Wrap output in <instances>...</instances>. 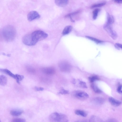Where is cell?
<instances>
[{"label": "cell", "instance_id": "cell-30", "mask_svg": "<svg viewBox=\"0 0 122 122\" xmlns=\"http://www.w3.org/2000/svg\"><path fill=\"white\" fill-rule=\"evenodd\" d=\"M35 90L37 91H42L44 89V88L41 87H37L36 86L35 88Z\"/></svg>", "mask_w": 122, "mask_h": 122}, {"label": "cell", "instance_id": "cell-26", "mask_svg": "<svg viewBox=\"0 0 122 122\" xmlns=\"http://www.w3.org/2000/svg\"><path fill=\"white\" fill-rule=\"evenodd\" d=\"M11 122H26V121L23 118H16L12 120Z\"/></svg>", "mask_w": 122, "mask_h": 122}, {"label": "cell", "instance_id": "cell-7", "mask_svg": "<svg viewBox=\"0 0 122 122\" xmlns=\"http://www.w3.org/2000/svg\"><path fill=\"white\" fill-rule=\"evenodd\" d=\"M40 17V15L39 13L37 11L34 10L30 12L27 15V19L30 21L39 19Z\"/></svg>", "mask_w": 122, "mask_h": 122}, {"label": "cell", "instance_id": "cell-31", "mask_svg": "<svg viewBox=\"0 0 122 122\" xmlns=\"http://www.w3.org/2000/svg\"><path fill=\"white\" fill-rule=\"evenodd\" d=\"M59 93L62 94H68V92L67 91L63 89L61 90Z\"/></svg>", "mask_w": 122, "mask_h": 122}, {"label": "cell", "instance_id": "cell-21", "mask_svg": "<svg viewBox=\"0 0 122 122\" xmlns=\"http://www.w3.org/2000/svg\"><path fill=\"white\" fill-rule=\"evenodd\" d=\"M86 38L94 41L97 44L103 42L102 41L91 36H86Z\"/></svg>", "mask_w": 122, "mask_h": 122}, {"label": "cell", "instance_id": "cell-33", "mask_svg": "<svg viewBox=\"0 0 122 122\" xmlns=\"http://www.w3.org/2000/svg\"><path fill=\"white\" fill-rule=\"evenodd\" d=\"M27 68V70L31 72H33L35 71L34 69H33L31 67H29Z\"/></svg>", "mask_w": 122, "mask_h": 122}, {"label": "cell", "instance_id": "cell-27", "mask_svg": "<svg viewBox=\"0 0 122 122\" xmlns=\"http://www.w3.org/2000/svg\"><path fill=\"white\" fill-rule=\"evenodd\" d=\"M122 85L121 83H119L117 88V91L120 94H122Z\"/></svg>", "mask_w": 122, "mask_h": 122}, {"label": "cell", "instance_id": "cell-1", "mask_svg": "<svg viewBox=\"0 0 122 122\" xmlns=\"http://www.w3.org/2000/svg\"><path fill=\"white\" fill-rule=\"evenodd\" d=\"M1 35L3 39L7 42L13 41L15 39L16 32L14 27L8 25L4 27L2 30Z\"/></svg>", "mask_w": 122, "mask_h": 122}, {"label": "cell", "instance_id": "cell-19", "mask_svg": "<svg viewBox=\"0 0 122 122\" xmlns=\"http://www.w3.org/2000/svg\"><path fill=\"white\" fill-rule=\"evenodd\" d=\"M114 22V19L113 16L108 13L107 16V21L106 23L111 25Z\"/></svg>", "mask_w": 122, "mask_h": 122}, {"label": "cell", "instance_id": "cell-6", "mask_svg": "<svg viewBox=\"0 0 122 122\" xmlns=\"http://www.w3.org/2000/svg\"><path fill=\"white\" fill-rule=\"evenodd\" d=\"M73 95L75 97L81 100L87 99L89 97V95L86 92L81 91H74Z\"/></svg>", "mask_w": 122, "mask_h": 122}, {"label": "cell", "instance_id": "cell-14", "mask_svg": "<svg viewBox=\"0 0 122 122\" xmlns=\"http://www.w3.org/2000/svg\"><path fill=\"white\" fill-rule=\"evenodd\" d=\"M72 28V27L71 25L66 26L64 28L62 31V35H64L68 34L71 31Z\"/></svg>", "mask_w": 122, "mask_h": 122}, {"label": "cell", "instance_id": "cell-32", "mask_svg": "<svg viewBox=\"0 0 122 122\" xmlns=\"http://www.w3.org/2000/svg\"><path fill=\"white\" fill-rule=\"evenodd\" d=\"M107 122H117L115 119L111 118L108 119Z\"/></svg>", "mask_w": 122, "mask_h": 122}, {"label": "cell", "instance_id": "cell-34", "mask_svg": "<svg viewBox=\"0 0 122 122\" xmlns=\"http://www.w3.org/2000/svg\"><path fill=\"white\" fill-rule=\"evenodd\" d=\"M115 1L117 3H122V0H115Z\"/></svg>", "mask_w": 122, "mask_h": 122}, {"label": "cell", "instance_id": "cell-3", "mask_svg": "<svg viewBox=\"0 0 122 122\" xmlns=\"http://www.w3.org/2000/svg\"><path fill=\"white\" fill-rule=\"evenodd\" d=\"M51 122H68L67 116L64 114L55 112L51 114L49 117Z\"/></svg>", "mask_w": 122, "mask_h": 122}, {"label": "cell", "instance_id": "cell-36", "mask_svg": "<svg viewBox=\"0 0 122 122\" xmlns=\"http://www.w3.org/2000/svg\"></svg>", "mask_w": 122, "mask_h": 122}, {"label": "cell", "instance_id": "cell-12", "mask_svg": "<svg viewBox=\"0 0 122 122\" xmlns=\"http://www.w3.org/2000/svg\"><path fill=\"white\" fill-rule=\"evenodd\" d=\"M55 2L58 6L63 7L66 6L68 4V1L67 0H56Z\"/></svg>", "mask_w": 122, "mask_h": 122}, {"label": "cell", "instance_id": "cell-22", "mask_svg": "<svg viewBox=\"0 0 122 122\" xmlns=\"http://www.w3.org/2000/svg\"><path fill=\"white\" fill-rule=\"evenodd\" d=\"M89 79L91 83H93L95 81L99 80V78L97 76H93L89 77Z\"/></svg>", "mask_w": 122, "mask_h": 122}, {"label": "cell", "instance_id": "cell-13", "mask_svg": "<svg viewBox=\"0 0 122 122\" xmlns=\"http://www.w3.org/2000/svg\"><path fill=\"white\" fill-rule=\"evenodd\" d=\"M23 111L21 109H14L11 111L10 113L11 115L14 116H18L21 115Z\"/></svg>", "mask_w": 122, "mask_h": 122}, {"label": "cell", "instance_id": "cell-16", "mask_svg": "<svg viewBox=\"0 0 122 122\" xmlns=\"http://www.w3.org/2000/svg\"><path fill=\"white\" fill-rule=\"evenodd\" d=\"M0 71L8 75L11 77L15 79L16 76L15 75L13 74L10 71L7 69H0Z\"/></svg>", "mask_w": 122, "mask_h": 122}, {"label": "cell", "instance_id": "cell-8", "mask_svg": "<svg viewBox=\"0 0 122 122\" xmlns=\"http://www.w3.org/2000/svg\"><path fill=\"white\" fill-rule=\"evenodd\" d=\"M22 41L25 45L28 46L34 45L30 37V34L26 35L23 36L22 39Z\"/></svg>", "mask_w": 122, "mask_h": 122}, {"label": "cell", "instance_id": "cell-25", "mask_svg": "<svg viewBox=\"0 0 122 122\" xmlns=\"http://www.w3.org/2000/svg\"><path fill=\"white\" fill-rule=\"evenodd\" d=\"M106 4L105 3L103 2L95 4L91 6V8H95L102 7L105 5Z\"/></svg>", "mask_w": 122, "mask_h": 122}, {"label": "cell", "instance_id": "cell-10", "mask_svg": "<svg viewBox=\"0 0 122 122\" xmlns=\"http://www.w3.org/2000/svg\"><path fill=\"white\" fill-rule=\"evenodd\" d=\"M108 100L111 104L115 107L118 106L120 105L122 103L121 101L112 97H110L109 98Z\"/></svg>", "mask_w": 122, "mask_h": 122}, {"label": "cell", "instance_id": "cell-24", "mask_svg": "<svg viewBox=\"0 0 122 122\" xmlns=\"http://www.w3.org/2000/svg\"><path fill=\"white\" fill-rule=\"evenodd\" d=\"M17 82L18 83H20V81L22 80L24 78L23 76L18 74H15Z\"/></svg>", "mask_w": 122, "mask_h": 122}, {"label": "cell", "instance_id": "cell-17", "mask_svg": "<svg viewBox=\"0 0 122 122\" xmlns=\"http://www.w3.org/2000/svg\"><path fill=\"white\" fill-rule=\"evenodd\" d=\"M75 112L76 115L85 117L87 115V113L85 111L80 110H75Z\"/></svg>", "mask_w": 122, "mask_h": 122}, {"label": "cell", "instance_id": "cell-28", "mask_svg": "<svg viewBox=\"0 0 122 122\" xmlns=\"http://www.w3.org/2000/svg\"><path fill=\"white\" fill-rule=\"evenodd\" d=\"M79 83L80 86L81 87L84 88L87 87L86 84L85 82L82 81H79Z\"/></svg>", "mask_w": 122, "mask_h": 122}, {"label": "cell", "instance_id": "cell-15", "mask_svg": "<svg viewBox=\"0 0 122 122\" xmlns=\"http://www.w3.org/2000/svg\"><path fill=\"white\" fill-rule=\"evenodd\" d=\"M7 79L5 76L2 75L0 76V84L2 86L6 85L7 83Z\"/></svg>", "mask_w": 122, "mask_h": 122}, {"label": "cell", "instance_id": "cell-23", "mask_svg": "<svg viewBox=\"0 0 122 122\" xmlns=\"http://www.w3.org/2000/svg\"><path fill=\"white\" fill-rule=\"evenodd\" d=\"M100 10L98 9H95L93 12V18L94 20L96 19L97 16L98 15Z\"/></svg>", "mask_w": 122, "mask_h": 122}, {"label": "cell", "instance_id": "cell-2", "mask_svg": "<svg viewBox=\"0 0 122 122\" xmlns=\"http://www.w3.org/2000/svg\"><path fill=\"white\" fill-rule=\"evenodd\" d=\"M32 41L35 45L39 41L43 40L48 36V34L44 31L41 30H35L30 33Z\"/></svg>", "mask_w": 122, "mask_h": 122}, {"label": "cell", "instance_id": "cell-5", "mask_svg": "<svg viewBox=\"0 0 122 122\" xmlns=\"http://www.w3.org/2000/svg\"><path fill=\"white\" fill-rule=\"evenodd\" d=\"M103 28L112 39L114 40H116L117 38V34L112 29L111 25L106 23L104 25Z\"/></svg>", "mask_w": 122, "mask_h": 122}, {"label": "cell", "instance_id": "cell-11", "mask_svg": "<svg viewBox=\"0 0 122 122\" xmlns=\"http://www.w3.org/2000/svg\"><path fill=\"white\" fill-rule=\"evenodd\" d=\"M105 101L104 99L102 97H97L94 98L93 100V102L97 105H101Z\"/></svg>", "mask_w": 122, "mask_h": 122}, {"label": "cell", "instance_id": "cell-4", "mask_svg": "<svg viewBox=\"0 0 122 122\" xmlns=\"http://www.w3.org/2000/svg\"><path fill=\"white\" fill-rule=\"evenodd\" d=\"M58 66L60 70L62 72H68L71 69V65L67 61H62L59 62Z\"/></svg>", "mask_w": 122, "mask_h": 122}, {"label": "cell", "instance_id": "cell-35", "mask_svg": "<svg viewBox=\"0 0 122 122\" xmlns=\"http://www.w3.org/2000/svg\"><path fill=\"white\" fill-rule=\"evenodd\" d=\"M75 122H84V121H77Z\"/></svg>", "mask_w": 122, "mask_h": 122}, {"label": "cell", "instance_id": "cell-20", "mask_svg": "<svg viewBox=\"0 0 122 122\" xmlns=\"http://www.w3.org/2000/svg\"><path fill=\"white\" fill-rule=\"evenodd\" d=\"M89 122H102L101 119L98 117L95 116H92L91 117Z\"/></svg>", "mask_w": 122, "mask_h": 122}, {"label": "cell", "instance_id": "cell-18", "mask_svg": "<svg viewBox=\"0 0 122 122\" xmlns=\"http://www.w3.org/2000/svg\"><path fill=\"white\" fill-rule=\"evenodd\" d=\"M91 86L93 91L95 93H99L102 92V91L95 84L92 83Z\"/></svg>", "mask_w": 122, "mask_h": 122}, {"label": "cell", "instance_id": "cell-29", "mask_svg": "<svg viewBox=\"0 0 122 122\" xmlns=\"http://www.w3.org/2000/svg\"><path fill=\"white\" fill-rule=\"evenodd\" d=\"M115 46L117 49L119 50L121 49L122 50V45L119 43H116L115 44Z\"/></svg>", "mask_w": 122, "mask_h": 122}, {"label": "cell", "instance_id": "cell-9", "mask_svg": "<svg viewBox=\"0 0 122 122\" xmlns=\"http://www.w3.org/2000/svg\"><path fill=\"white\" fill-rule=\"evenodd\" d=\"M41 70L44 73L47 75H53L55 72V69L52 67H44L42 68Z\"/></svg>", "mask_w": 122, "mask_h": 122}]
</instances>
